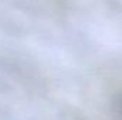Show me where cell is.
Segmentation results:
<instances>
[{
    "label": "cell",
    "mask_w": 122,
    "mask_h": 120,
    "mask_svg": "<svg viewBox=\"0 0 122 120\" xmlns=\"http://www.w3.org/2000/svg\"><path fill=\"white\" fill-rule=\"evenodd\" d=\"M121 112H122V100H121Z\"/></svg>",
    "instance_id": "obj_1"
}]
</instances>
